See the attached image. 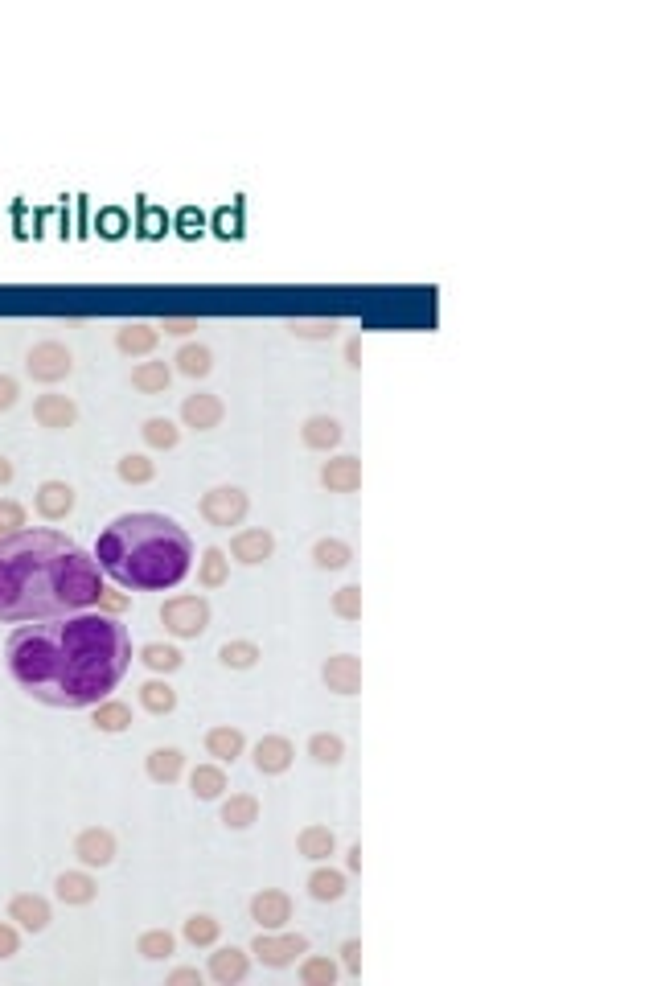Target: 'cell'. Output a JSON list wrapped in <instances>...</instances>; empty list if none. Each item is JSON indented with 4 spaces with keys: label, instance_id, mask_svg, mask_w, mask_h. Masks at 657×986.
Listing matches in <instances>:
<instances>
[{
    "label": "cell",
    "instance_id": "1",
    "mask_svg": "<svg viewBox=\"0 0 657 986\" xmlns=\"http://www.w3.org/2000/svg\"><path fill=\"white\" fill-rule=\"evenodd\" d=\"M5 666L29 699L83 711L120 687L132 666V637L115 613L79 609L17 625L5 641Z\"/></svg>",
    "mask_w": 657,
    "mask_h": 986
},
{
    "label": "cell",
    "instance_id": "2",
    "mask_svg": "<svg viewBox=\"0 0 657 986\" xmlns=\"http://www.w3.org/2000/svg\"><path fill=\"white\" fill-rule=\"evenodd\" d=\"M103 572L62 530H13L0 539V625H29L99 609Z\"/></svg>",
    "mask_w": 657,
    "mask_h": 986
},
{
    "label": "cell",
    "instance_id": "3",
    "mask_svg": "<svg viewBox=\"0 0 657 986\" xmlns=\"http://www.w3.org/2000/svg\"><path fill=\"white\" fill-rule=\"evenodd\" d=\"M95 563L124 592H165L193 572V539L169 514L132 510L103 526Z\"/></svg>",
    "mask_w": 657,
    "mask_h": 986
},
{
    "label": "cell",
    "instance_id": "4",
    "mask_svg": "<svg viewBox=\"0 0 657 986\" xmlns=\"http://www.w3.org/2000/svg\"><path fill=\"white\" fill-rule=\"evenodd\" d=\"M161 625H165V633H173L181 641L202 637L210 629V600L206 596H193V592L169 596L161 604Z\"/></svg>",
    "mask_w": 657,
    "mask_h": 986
},
{
    "label": "cell",
    "instance_id": "5",
    "mask_svg": "<svg viewBox=\"0 0 657 986\" xmlns=\"http://www.w3.org/2000/svg\"><path fill=\"white\" fill-rule=\"evenodd\" d=\"M304 954H308V937L304 933H288V929H259V937L251 941V958L263 962L267 970L296 966Z\"/></svg>",
    "mask_w": 657,
    "mask_h": 986
},
{
    "label": "cell",
    "instance_id": "6",
    "mask_svg": "<svg viewBox=\"0 0 657 986\" xmlns=\"http://www.w3.org/2000/svg\"><path fill=\"white\" fill-rule=\"evenodd\" d=\"M247 510H251V498H247V489H239V485H214V489L202 493V502H198V514L218 530L239 526L247 518Z\"/></svg>",
    "mask_w": 657,
    "mask_h": 986
},
{
    "label": "cell",
    "instance_id": "7",
    "mask_svg": "<svg viewBox=\"0 0 657 986\" xmlns=\"http://www.w3.org/2000/svg\"><path fill=\"white\" fill-rule=\"evenodd\" d=\"M25 370H29L33 383H46V387H54V383H62V378H70V370H74V354H70V346H62V341L46 337V341H37V346H29V354H25Z\"/></svg>",
    "mask_w": 657,
    "mask_h": 986
},
{
    "label": "cell",
    "instance_id": "8",
    "mask_svg": "<svg viewBox=\"0 0 657 986\" xmlns=\"http://www.w3.org/2000/svg\"><path fill=\"white\" fill-rule=\"evenodd\" d=\"M115 851H120V843H115V830H107V826H83L74 834V859L91 871L115 863Z\"/></svg>",
    "mask_w": 657,
    "mask_h": 986
},
{
    "label": "cell",
    "instance_id": "9",
    "mask_svg": "<svg viewBox=\"0 0 657 986\" xmlns=\"http://www.w3.org/2000/svg\"><path fill=\"white\" fill-rule=\"evenodd\" d=\"M292 761H296V748H292V740L280 736V732L259 736L255 748H251V765H255L263 777H280V773H288Z\"/></svg>",
    "mask_w": 657,
    "mask_h": 986
},
{
    "label": "cell",
    "instance_id": "10",
    "mask_svg": "<svg viewBox=\"0 0 657 986\" xmlns=\"http://www.w3.org/2000/svg\"><path fill=\"white\" fill-rule=\"evenodd\" d=\"M247 913H251V921L259 929H288V921H292V896L284 888H263V892L251 896Z\"/></svg>",
    "mask_w": 657,
    "mask_h": 986
},
{
    "label": "cell",
    "instance_id": "11",
    "mask_svg": "<svg viewBox=\"0 0 657 986\" xmlns=\"http://www.w3.org/2000/svg\"><path fill=\"white\" fill-rule=\"evenodd\" d=\"M276 555V535L267 526H247L230 539V559L243 563V567H259Z\"/></svg>",
    "mask_w": 657,
    "mask_h": 986
},
{
    "label": "cell",
    "instance_id": "12",
    "mask_svg": "<svg viewBox=\"0 0 657 986\" xmlns=\"http://www.w3.org/2000/svg\"><path fill=\"white\" fill-rule=\"evenodd\" d=\"M226 420V403L210 391H198V395H185L181 399V424L193 428V432H214L218 424Z\"/></svg>",
    "mask_w": 657,
    "mask_h": 986
},
{
    "label": "cell",
    "instance_id": "13",
    "mask_svg": "<svg viewBox=\"0 0 657 986\" xmlns=\"http://www.w3.org/2000/svg\"><path fill=\"white\" fill-rule=\"evenodd\" d=\"M9 921L17 929H25V933H46L50 921H54V908H50L46 896H37V892H17L9 900Z\"/></svg>",
    "mask_w": 657,
    "mask_h": 986
},
{
    "label": "cell",
    "instance_id": "14",
    "mask_svg": "<svg viewBox=\"0 0 657 986\" xmlns=\"http://www.w3.org/2000/svg\"><path fill=\"white\" fill-rule=\"evenodd\" d=\"M251 974V950H239V945H214L206 978H214L218 986H239Z\"/></svg>",
    "mask_w": 657,
    "mask_h": 986
},
{
    "label": "cell",
    "instance_id": "15",
    "mask_svg": "<svg viewBox=\"0 0 657 986\" xmlns=\"http://www.w3.org/2000/svg\"><path fill=\"white\" fill-rule=\"evenodd\" d=\"M74 485L70 481H58V477H50V481H42L37 485V493H33V510L42 514L46 522H62V518H70V510H74Z\"/></svg>",
    "mask_w": 657,
    "mask_h": 986
},
{
    "label": "cell",
    "instance_id": "16",
    "mask_svg": "<svg viewBox=\"0 0 657 986\" xmlns=\"http://www.w3.org/2000/svg\"><path fill=\"white\" fill-rule=\"evenodd\" d=\"M33 420L42 424V428H50V432L74 428V424H79V403H74L70 395H58V391L37 395L33 399Z\"/></svg>",
    "mask_w": 657,
    "mask_h": 986
},
{
    "label": "cell",
    "instance_id": "17",
    "mask_svg": "<svg viewBox=\"0 0 657 986\" xmlns=\"http://www.w3.org/2000/svg\"><path fill=\"white\" fill-rule=\"evenodd\" d=\"M321 682L333 695H358L362 691V658L354 654H333L321 666Z\"/></svg>",
    "mask_w": 657,
    "mask_h": 986
},
{
    "label": "cell",
    "instance_id": "18",
    "mask_svg": "<svg viewBox=\"0 0 657 986\" xmlns=\"http://www.w3.org/2000/svg\"><path fill=\"white\" fill-rule=\"evenodd\" d=\"M54 896L70 908H83L99 896V880L91 876V867H74V871H62V876L54 880Z\"/></svg>",
    "mask_w": 657,
    "mask_h": 986
},
{
    "label": "cell",
    "instance_id": "19",
    "mask_svg": "<svg viewBox=\"0 0 657 986\" xmlns=\"http://www.w3.org/2000/svg\"><path fill=\"white\" fill-rule=\"evenodd\" d=\"M321 485L329 493H358L362 489V461L350 457V452H341V457H329L321 465Z\"/></svg>",
    "mask_w": 657,
    "mask_h": 986
},
{
    "label": "cell",
    "instance_id": "20",
    "mask_svg": "<svg viewBox=\"0 0 657 986\" xmlns=\"http://www.w3.org/2000/svg\"><path fill=\"white\" fill-rule=\"evenodd\" d=\"M157 346H161V329L157 325L128 321V325L115 329V350H120L124 358H148Z\"/></svg>",
    "mask_w": 657,
    "mask_h": 986
},
{
    "label": "cell",
    "instance_id": "21",
    "mask_svg": "<svg viewBox=\"0 0 657 986\" xmlns=\"http://www.w3.org/2000/svg\"><path fill=\"white\" fill-rule=\"evenodd\" d=\"M144 773H148V781H157V785H177L185 777V752L173 748V744L152 748L144 756Z\"/></svg>",
    "mask_w": 657,
    "mask_h": 986
},
{
    "label": "cell",
    "instance_id": "22",
    "mask_svg": "<svg viewBox=\"0 0 657 986\" xmlns=\"http://www.w3.org/2000/svg\"><path fill=\"white\" fill-rule=\"evenodd\" d=\"M202 744H206V752L214 756L218 765H235L239 756L247 752V736H243V728H230V724H214V728L202 736Z\"/></svg>",
    "mask_w": 657,
    "mask_h": 986
},
{
    "label": "cell",
    "instance_id": "23",
    "mask_svg": "<svg viewBox=\"0 0 657 986\" xmlns=\"http://www.w3.org/2000/svg\"><path fill=\"white\" fill-rule=\"evenodd\" d=\"M304 888H308V896L321 900V904H337L345 892H350V884H345V871H337V867H329V863H313V871H308Z\"/></svg>",
    "mask_w": 657,
    "mask_h": 986
},
{
    "label": "cell",
    "instance_id": "24",
    "mask_svg": "<svg viewBox=\"0 0 657 986\" xmlns=\"http://www.w3.org/2000/svg\"><path fill=\"white\" fill-rule=\"evenodd\" d=\"M296 851L308 859V863H329V855L337 851V834L321 822H308L300 834H296Z\"/></svg>",
    "mask_w": 657,
    "mask_h": 986
},
{
    "label": "cell",
    "instance_id": "25",
    "mask_svg": "<svg viewBox=\"0 0 657 986\" xmlns=\"http://www.w3.org/2000/svg\"><path fill=\"white\" fill-rule=\"evenodd\" d=\"M341 436H345V428L333 420V415H308L304 428H300L304 448H313V452H333L341 444Z\"/></svg>",
    "mask_w": 657,
    "mask_h": 986
},
{
    "label": "cell",
    "instance_id": "26",
    "mask_svg": "<svg viewBox=\"0 0 657 986\" xmlns=\"http://www.w3.org/2000/svg\"><path fill=\"white\" fill-rule=\"evenodd\" d=\"M169 383H173V366L161 362V358H148V362L132 366V387H136L140 395H165Z\"/></svg>",
    "mask_w": 657,
    "mask_h": 986
},
{
    "label": "cell",
    "instance_id": "27",
    "mask_svg": "<svg viewBox=\"0 0 657 986\" xmlns=\"http://www.w3.org/2000/svg\"><path fill=\"white\" fill-rule=\"evenodd\" d=\"M91 724L99 728V732H107V736H120V732H128L132 728V707L124 703V699H103V703H95L91 707Z\"/></svg>",
    "mask_w": 657,
    "mask_h": 986
},
{
    "label": "cell",
    "instance_id": "28",
    "mask_svg": "<svg viewBox=\"0 0 657 986\" xmlns=\"http://www.w3.org/2000/svg\"><path fill=\"white\" fill-rule=\"evenodd\" d=\"M259 822V798L255 793H230L222 802V826L230 830H251Z\"/></svg>",
    "mask_w": 657,
    "mask_h": 986
},
{
    "label": "cell",
    "instance_id": "29",
    "mask_svg": "<svg viewBox=\"0 0 657 986\" xmlns=\"http://www.w3.org/2000/svg\"><path fill=\"white\" fill-rule=\"evenodd\" d=\"M189 789H193V798H198V802H218L222 793H226V773H222V765H218V761L198 765V769L189 773Z\"/></svg>",
    "mask_w": 657,
    "mask_h": 986
},
{
    "label": "cell",
    "instance_id": "30",
    "mask_svg": "<svg viewBox=\"0 0 657 986\" xmlns=\"http://www.w3.org/2000/svg\"><path fill=\"white\" fill-rule=\"evenodd\" d=\"M181 937L193 945V950H214L218 937H222V921L210 917V913H193V917H185Z\"/></svg>",
    "mask_w": 657,
    "mask_h": 986
},
{
    "label": "cell",
    "instance_id": "31",
    "mask_svg": "<svg viewBox=\"0 0 657 986\" xmlns=\"http://www.w3.org/2000/svg\"><path fill=\"white\" fill-rule=\"evenodd\" d=\"M198 584L202 588H226L230 584V555L222 547H206L202 559H198Z\"/></svg>",
    "mask_w": 657,
    "mask_h": 986
},
{
    "label": "cell",
    "instance_id": "32",
    "mask_svg": "<svg viewBox=\"0 0 657 986\" xmlns=\"http://www.w3.org/2000/svg\"><path fill=\"white\" fill-rule=\"evenodd\" d=\"M173 362H177V374H185V378H206L214 370V350L202 346V341H185Z\"/></svg>",
    "mask_w": 657,
    "mask_h": 986
},
{
    "label": "cell",
    "instance_id": "33",
    "mask_svg": "<svg viewBox=\"0 0 657 986\" xmlns=\"http://www.w3.org/2000/svg\"><path fill=\"white\" fill-rule=\"evenodd\" d=\"M296 978L304 986H333L341 978V966L333 958H325V954H304L300 966H296Z\"/></svg>",
    "mask_w": 657,
    "mask_h": 986
},
{
    "label": "cell",
    "instance_id": "34",
    "mask_svg": "<svg viewBox=\"0 0 657 986\" xmlns=\"http://www.w3.org/2000/svg\"><path fill=\"white\" fill-rule=\"evenodd\" d=\"M259 658H263V650L251 637H235V641H222L218 646V662L226 670H251V666H259Z\"/></svg>",
    "mask_w": 657,
    "mask_h": 986
},
{
    "label": "cell",
    "instance_id": "35",
    "mask_svg": "<svg viewBox=\"0 0 657 986\" xmlns=\"http://www.w3.org/2000/svg\"><path fill=\"white\" fill-rule=\"evenodd\" d=\"M136 954L148 958V962H165V958H173V954H177V933H169V929H144V933L136 937Z\"/></svg>",
    "mask_w": 657,
    "mask_h": 986
},
{
    "label": "cell",
    "instance_id": "36",
    "mask_svg": "<svg viewBox=\"0 0 657 986\" xmlns=\"http://www.w3.org/2000/svg\"><path fill=\"white\" fill-rule=\"evenodd\" d=\"M140 662L152 670V674H173V670H181V650L177 646H169V641H144L140 646Z\"/></svg>",
    "mask_w": 657,
    "mask_h": 986
},
{
    "label": "cell",
    "instance_id": "37",
    "mask_svg": "<svg viewBox=\"0 0 657 986\" xmlns=\"http://www.w3.org/2000/svg\"><path fill=\"white\" fill-rule=\"evenodd\" d=\"M350 559H354V547L345 539H317L313 543V563L321 572H341V567H350Z\"/></svg>",
    "mask_w": 657,
    "mask_h": 986
},
{
    "label": "cell",
    "instance_id": "38",
    "mask_svg": "<svg viewBox=\"0 0 657 986\" xmlns=\"http://www.w3.org/2000/svg\"><path fill=\"white\" fill-rule=\"evenodd\" d=\"M308 756H313L317 765H325V769H337L345 761V740L337 732H313L308 736Z\"/></svg>",
    "mask_w": 657,
    "mask_h": 986
},
{
    "label": "cell",
    "instance_id": "39",
    "mask_svg": "<svg viewBox=\"0 0 657 986\" xmlns=\"http://www.w3.org/2000/svg\"><path fill=\"white\" fill-rule=\"evenodd\" d=\"M140 436H144L148 448H157V452H169V448L181 444V428L169 420V415H152V420H144Z\"/></svg>",
    "mask_w": 657,
    "mask_h": 986
},
{
    "label": "cell",
    "instance_id": "40",
    "mask_svg": "<svg viewBox=\"0 0 657 986\" xmlns=\"http://www.w3.org/2000/svg\"><path fill=\"white\" fill-rule=\"evenodd\" d=\"M140 707H144L148 715H169V711L177 707V691L169 687L165 678H148L144 687H140Z\"/></svg>",
    "mask_w": 657,
    "mask_h": 986
},
{
    "label": "cell",
    "instance_id": "41",
    "mask_svg": "<svg viewBox=\"0 0 657 986\" xmlns=\"http://www.w3.org/2000/svg\"><path fill=\"white\" fill-rule=\"evenodd\" d=\"M115 477H120L124 485H148L152 477H157V461H148L144 452H124V457L115 461Z\"/></svg>",
    "mask_w": 657,
    "mask_h": 986
},
{
    "label": "cell",
    "instance_id": "42",
    "mask_svg": "<svg viewBox=\"0 0 657 986\" xmlns=\"http://www.w3.org/2000/svg\"><path fill=\"white\" fill-rule=\"evenodd\" d=\"M329 609H333V617H341V621H362V588H358V584L337 588V592L329 596Z\"/></svg>",
    "mask_w": 657,
    "mask_h": 986
},
{
    "label": "cell",
    "instance_id": "43",
    "mask_svg": "<svg viewBox=\"0 0 657 986\" xmlns=\"http://www.w3.org/2000/svg\"><path fill=\"white\" fill-rule=\"evenodd\" d=\"M288 329H292V337H304V341H329V337H337V321H329V317H321V321H288Z\"/></svg>",
    "mask_w": 657,
    "mask_h": 986
},
{
    "label": "cell",
    "instance_id": "44",
    "mask_svg": "<svg viewBox=\"0 0 657 986\" xmlns=\"http://www.w3.org/2000/svg\"><path fill=\"white\" fill-rule=\"evenodd\" d=\"M341 970L350 978L362 974V937H345L341 941Z\"/></svg>",
    "mask_w": 657,
    "mask_h": 986
},
{
    "label": "cell",
    "instance_id": "45",
    "mask_svg": "<svg viewBox=\"0 0 657 986\" xmlns=\"http://www.w3.org/2000/svg\"><path fill=\"white\" fill-rule=\"evenodd\" d=\"M21 954V929L13 921H0V962Z\"/></svg>",
    "mask_w": 657,
    "mask_h": 986
},
{
    "label": "cell",
    "instance_id": "46",
    "mask_svg": "<svg viewBox=\"0 0 657 986\" xmlns=\"http://www.w3.org/2000/svg\"><path fill=\"white\" fill-rule=\"evenodd\" d=\"M0 530H5V535H13V530H25V510L17 502H9V498H0Z\"/></svg>",
    "mask_w": 657,
    "mask_h": 986
},
{
    "label": "cell",
    "instance_id": "47",
    "mask_svg": "<svg viewBox=\"0 0 657 986\" xmlns=\"http://www.w3.org/2000/svg\"><path fill=\"white\" fill-rule=\"evenodd\" d=\"M21 399V383L13 374H0V411H13Z\"/></svg>",
    "mask_w": 657,
    "mask_h": 986
},
{
    "label": "cell",
    "instance_id": "48",
    "mask_svg": "<svg viewBox=\"0 0 657 986\" xmlns=\"http://www.w3.org/2000/svg\"><path fill=\"white\" fill-rule=\"evenodd\" d=\"M202 970L198 966H177V970H169V978H165V986H202Z\"/></svg>",
    "mask_w": 657,
    "mask_h": 986
},
{
    "label": "cell",
    "instance_id": "49",
    "mask_svg": "<svg viewBox=\"0 0 657 986\" xmlns=\"http://www.w3.org/2000/svg\"><path fill=\"white\" fill-rule=\"evenodd\" d=\"M157 329H165L169 337H189L193 329H198V317H165Z\"/></svg>",
    "mask_w": 657,
    "mask_h": 986
},
{
    "label": "cell",
    "instance_id": "50",
    "mask_svg": "<svg viewBox=\"0 0 657 986\" xmlns=\"http://www.w3.org/2000/svg\"><path fill=\"white\" fill-rule=\"evenodd\" d=\"M128 604V596H120L115 588H103V600H99V609H107V613H120Z\"/></svg>",
    "mask_w": 657,
    "mask_h": 986
},
{
    "label": "cell",
    "instance_id": "51",
    "mask_svg": "<svg viewBox=\"0 0 657 986\" xmlns=\"http://www.w3.org/2000/svg\"><path fill=\"white\" fill-rule=\"evenodd\" d=\"M345 362H350V366H362V337H350V341H345Z\"/></svg>",
    "mask_w": 657,
    "mask_h": 986
},
{
    "label": "cell",
    "instance_id": "52",
    "mask_svg": "<svg viewBox=\"0 0 657 986\" xmlns=\"http://www.w3.org/2000/svg\"><path fill=\"white\" fill-rule=\"evenodd\" d=\"M13 477H17V465L5 457V452H0V485H9Z\"/></svg>",
    "mask_w": 657,
    "mask_h": 986
},
{
    "label": "cell",
    "instance_id": "53",
    "mask_svg": "<svg viewBox=\"0 0 657 986\" xmlns=\"http://www.w3.org/2000/svg\"><path fill=\"white\" fill-rule=\"evenodd\" d=\"M345 863H350V871H362V847H350V859Z\"/></svg>",
    "mask_w": 657,
    "mask_h": 986
},
{
    "label": "cell",
    "instance_id": "54",
    "mask_svg": "<svg viewBox=\"0 0 657 986\" xmlns=\"http://www.w3.org/2000/svg\"><path fill=\"white\" fill-rule=\"evenodd\" d=\"M0 539H5V530H0Z\"/></svg>",
    "mask_w": 657,
    "mask_h": 986
}]
</instances>
